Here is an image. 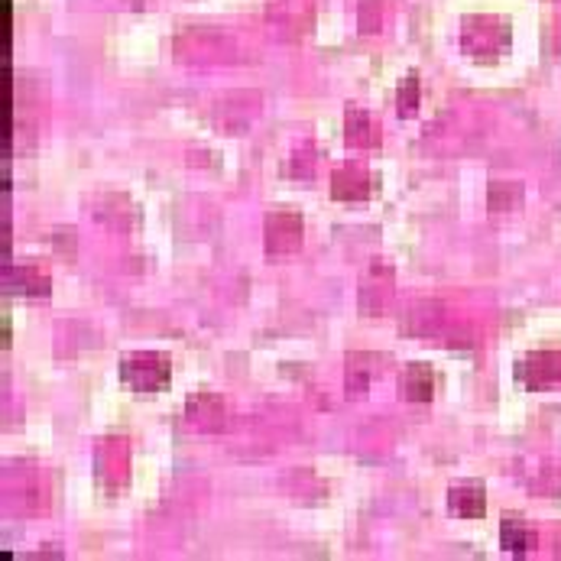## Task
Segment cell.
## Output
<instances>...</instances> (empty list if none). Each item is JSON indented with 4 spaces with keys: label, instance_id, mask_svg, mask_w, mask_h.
I'll use <instances>...</instances> for the list:
<instances>
[{
    "label": "cell",
    "instance_id": "5bb4252c",
    "mask_svg": "<svg viewBox=\"0 0 561 561\" xmlns=\"http://www.w3.org/2000/svg\"><path fill=\"white\" fill-rule=\"evenodd\" d=\"M396 104H399V117H412L419 111V78L416 75H409L403 85H399V98H396Z\"/></svg>",
    "mask_w": 561,
    "mask_h": 561
},
{
    "label": "cell",
    "instance_id": "8fae6325",
    "mask_svg": "<svg viewBox=\"0 0 561 561\" xmlns=\"http://www.w3.org/2000/svg\"><path fill=\"white\" fill-rule=\"evenodd\" d=\"M399 390L409 399V403H429L435 393V377L425 364H409L403 380H399Z\"/></svg>",
    "mask_w": 561,
    "mask_h": 561
},
{
    "label": "cell",
    "instance_id": "277c9868",
    "mask_svg": "<svg viewBox=\"0 0 561 561\" xmlns=\"http://www.w3.org/2000/svg\"><path fill=\"white\" fill-rule=\"evenodd\" d=\"M516 377L529 390H549V386L561 383V354L558 351H539L526 357L523 364L516 367Z\"/></svg>",
    "mask_w": 561,
    "mask_h": 561
},
{
    "label": "cell",
    "instance_id": "ba28073f",
    "mask_svg": "<svg viewBox=\"0 0 561 561\" xmlns=\"http://www.w3.org/2000/svg\"><path fill=\"white\" fill-rule=\"evenodd\" d=\"M448 510L461 519H480L487 513V497H484V487L477 484H461V487H451L448 490Z\"/></svg>",
    "mask_w": 561,
    "mask_h": 561
},
{
    "label": "cell",
    "instance_id": "8992f818",
    "mask_svg": "<svg viewBox=\"0 0 561 561\" xmlns=\"http://www.w3.org/2000/svg\"><path fill=\"white\" fill-rule=\"evenodd\" d=\"M380 373V360L373 354H351L347 357V377H344V390L347 396L360 399L370 390V380Z\"/></svg>",
    "mask_w": 561,
    "mask_h": 561
},
{
    "label": "cell",
    "instance_id": "52a82bcc",
    "mask_svg": "<svg viewBox=\"0 0 561 561\" xmlns=\"http://www.w3.org/2000/svg\"><path fill=\"white\" fill-rule=\"evenodd\" d=\"M344 140L347 146H357V150H373V146H380V127L373 124L367 111L351 108L344 120Z\"/></svg>",
    "mask_w": 561,
    "mask_h": 561
},
{
    "label": "cell",
    "instance_id": "7c38bea8",
    "mask_svg": "<svg viewBox=\"0 0 561 561\" xmlns=\"http://www.w3.org/2000/svg\"><path fill=\"white\" fill-rule=\"evenodd\" d=\"M500 542L510 555L523 558V555H529L532 549H536V532H532L526 523H519V519H503Z\"/></svg>",
    "mask_w": 561,
    "mask_h": 561
},
{
    "label": "cell",
    "instance_id": "30bf717a",
    "mask_svg": "<svg viewBox=\"0 0 561 561\" xmlns=\"http://www.w3.org/2000/svg\"><path fill=\"white\" fill-rule=\"evenodd\" d=\"M377 296V309L383 312L386 309V302L393 299V270L386 263H377L370 270V276L364 279V286H360V309Z\"/></svg>",
    "mask_w": 561,
    "mask_h": 561
},
{
    "label": "cell",
    "instance_id": "5b68a950",
    "mask_svg": "<svg viewBox=\"0 0 561 561\" xmlns=\"http://www.w3.org/2000/svg\"><path fill=\"white\" fill-rule=\"evenodd\" d=\"M331 195L338 202H364L373 195V179L367 176L364 166H341L331 176Z\"/></svg>",
    "mask_w": 561,
    "mask_h": 561
},
{
    "label": "cell",
    "instance_id": "4fadbf2b",
    "mask_svg": "<svg viewBox=\"0 0 561 561\" xmlns=\"http://www.w3.org/2000/svg\"><path fill=\"white\" fill-rule=\"evenodd\" d=\"M189 419L198 429H224V403L218 396H195L189 403Z\"/></svg>",
    "mask_w": 561,
    "mask_h": 561
},
{
    "label": "cell",
    "instance_id": "7a4b0ae2",
    "mask_svg": "<svg viewBox=\"0 0 561 561\" xmlns=\"http://www.w3.org/2000/svg\"><path fill=\"white\" fill-rule=\"evenodd\" d=\"M510 43V26H503L493 17H471L464 23V49L471 52L474 59H493L497 52Z\"/></svg>",
    "mask_w": 561,
    "mask_h": 561
},
{
    "label": "cell",
    "instance_id": "9c48e42d",
    "mask_svg": "<svg viewBox=\"0 0 561 561\" xmlns=\"http://www.w3.org/2000/svg\"><path fill=\"white\" fill-rule=\"evenodd\" d=\"M7 286H13V292L20 296H33V299H46L49 296V276L39 273V266H7Z\"/></svg>",
    "mask_w": 561,
    "mask_h": 561
},
{
    "label": "cell",
    "instance_id": "6da1fadb",
    "mask_svg": "<svg viewBox=\"0 0 561 561\" xmlns=\"http://www.w3.org/2000/svg\"><path fill=\"white\" fill-rule=\"evenodd\" d=\"M120 380L137 393H159L169 383V357L163 354H130L120 367Z\"/></svg>",
    "mask_w": 561,
    "mask_h": 561
},
{
    "label": "cell",
    "instance_id": "3957f363",
    "mask_svg": "<svg viewBox=\"0 0 561 561\" xmlns=\"http://www.w3.org/2000/svg\"><path fill=\"white\" fill-rule=\"evenodd\" d=\"M302 247V218L292 211H273L266 218V253H296Z\"/></svg>",
    "mask_w": 561,
    "mask_h": 561
}]
</instances>
